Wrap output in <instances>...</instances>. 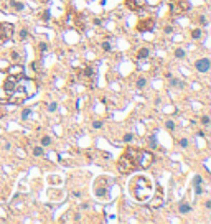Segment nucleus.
<instances>
[{"label":"nucleus","mask_w":211,"mask_h":224,"mask_svg":"<svg viewBox=\"0 0 211 224\" xmlns=\"http://www.w3.org/2000/svg\"><path fill=\"white\" fill-rule=\"evenodd\" d=\"M38 91V84L23 74L5 72L0 79V101L7 104H23L26 99L33 97Z\"/></svg>","instance_id":"obj_1"},{"label":"nucleus","mask_w":211,"mask_h":224,"mask_svg":"<svg viewBox=\"0 0 211 224\" xmlns=\"http://www.w3.org/2000/svg\"><path fill=\"white\" fill-rule=\"evenodd\" d=\"M129 188H130L132 196L137 201H142V203L149 201L152 194H153V183H152V180L149 176H142V175L135 176L130 181Z\"/></svg>","instance_id":"obj_2"},{"label":"nucleus","mask_w":211,"mask_h":224,"mask_svg":"<svg viewBox=\"0 0 211 224\" xmlns=\"http://www.w3.org/2000/svg\"><path fill=\"white\" fill-rule=\"evenodd\" d=\"M125 153L129 155V158L132 160V163L135 168H149L153 163V155L147 150H140V148H127Z\"/></svg>","instance_id":"obj_3"},{"label":"nucleus","mask_w":211,"mask_h":224,"mask_svg":"<svg viewBox=\"0 0 211 224\" xmlns=\"http://www.w3.org/2000/svg\"><path fill=\"white\" fill-rule=\"evenodd\" d=\"M117 168H119V171H120V173H124V175H127V173H132L134 170H137V168L134 166V163H132V160L129 158V155H127V153H124L122 157L119 158Z\"/></svg>","instance_id":"obj_4"},{"label":"nucleus","mask_w":211,"mask_h":224,"mask_svg":"<svg viewBox=\"0 0 211 224\" xmlns=\"http://www.w3.org/2000/svg\"><path fill=\"white\" fill-rule=\"evenodd\" d=\"M13 25L12 23H0V45L7 43L13 36Z\"/></svg>","instance_id":"obj_5"},{"label":"nucleus","mask_w":211,"mask_h":224,"mask_svg":"<svg viewBox=\"0 0 211 224\" xmlns=\"http://www.w3.org/2000/svg\"><path fill=\"white\" fill-rule=\"evenodd\" d=\"M188 10H190V3H188L186 0H178V2H173L170 5V12H171V15H175V17L188 12Z\"/></svg>","instance_id":"obj_6"},{"label":"nucleus","mask_w":211,"mask_h":224,"mask_svg":"<svg viewBox=\"0 0 211 224\" xmlns=\"http://www.w3.org/2000/svg\"><path fill=\"white\" fill-rule=\"evenodd\" d=\"M162 204H163V190L158 186L157 191H155V196H153V199H152V203H150V208L152 209H157Z\"/></svg>","instance_id":"obj_7"},{"label":"nucleus","mask_w":211,"mask_h":224,"mask_svg":"<svg viewBox=\"0 0 211 224\" xmlns=\"http://www.w3.org/2000/svg\"><path fill=\"white\" fill-rule=\"evenodd\" d=\"M127 7L130 8L132 12H140L144 10L145 5H147V0H125Z\"/></svg>","instance_id":"obj_8"},{"label":"nucleus","mask_w":211,"mask_h":224,"mask_svg":"<svg viewBox=\"0 0 211 224\" xmlns=\"http://www.w3.org/2000/svg\"><path fill=\"white\" fill-rule=\"evenodd\" d=\"M94 74H96V72H94V69H92L91 66H86L83 71H78V76L83 79V81H86V82H91L92 79H94Z\"/></svg>","instance_id":"obj_9"},{"label":"nucleus","mask_w":211,"mask_h":224,"mask_svg":"<svg viewBox=\"0 0 211 224\" xmlns=\"http://www.w3.org/2000/svg\"><path fill=\"white\" fill-rule=\"evenodd\" d=\"M195 68H196V71H200V72H208L210 68H211L210 59L208 58H200L196 63H195Z\"/></svg>","instance_id":"obj_10"},{"label":"nucleus","mask_w":211,"mask_h":224,"mask_svg":"<svg viewBox=\"0 0 211 224\" xmlns=\"http://www.w3.org/2000/svg\"><path fill=\"white\" fill-rule=\"evenodd\" d=\"M152 28H153V20L152 18L142 20V21L138 23V30H140V32H150Z\"/></svg>","instance_id":"obj_11"},{"label":"nucleus","mask_w":211,"mask_h":224,"mask_svg":"<svg viewBox=\"0 0 211 224\" xmlns=\"http://www.w3.org/2000/svg\"><path fill=\"white\" fill-rule=\"evenodd\" d=\"M10 8H12V12H22L25 8V5L18 0H10Z\"/></svg>","instance_id":"obj_12"},{"label":"nucleus","mask_w":211,"mask_h":224,"mask_svg":"<svg viewBox=\"0 0 211 224\" xmlns=\"http://www.w3.org/2000/svg\"><path fill=\"white\" fill-rule=\"evenodd\" d=\"M178 211H180L181 214H188V213L191 211L190 203H186V201H181V203H180V206H178Z\"/></svg>","instance_id":"obj_13"},{"label":"nucleus","mask_w":211,"mask_h":224,"mask_svg":"<svg viewBox=\"0 0 211 224\" xmlns=\"http://www.w3.org/2000/svg\"><path fill=\"white\" fill-rule=\"evenodd\" d=\"M7 72H8V74H23V66L15 64V66H12Z\"/></svg>","instance_id":"obj_14"},{"label":"nucleus","mask_w":211,"mask_h":224,"mask_svg":"<svg viewBox=\"0 0 211 224\" xmlns=\"http://www.w3.org/2000/svg\"><path fill=\"white\" fill-rule=\"evenodd\" d=\"M147 56H149V50H147V48H142V50L137 53V59H145Z\"/></svg>","instance_id":"obj_15"},{"label":"nucleus","mask_w":211,"mask_h":224,"mask_svg":"<svg viewBox=\"0 0 211 224\" xmlns=\"http://www.w3.org/2000/svg\"><path fill=\"white\" fill-rule=\"evenodd\" d=\"M33 155H35V157H43V155H45L43 147H35V148H33Z\"/></svg>","instance_id":"obj_16"},{"label":"nucleus","mask_w":211,"mask_h":224,"mask_svg":"<svg viewBox=\"0 0 211 224\" xmlns=\"http://www.w3.org/2000/svg\"><path fill=\"white\" fill-rule=\"evenodd\" d=\"M191 36H193V38H195V40H200V38H201V36H203V32H201L200 28H195V30L191 32Z\"/></svg>","instance_id":"obj_17"},{"label":"nucleus","mask_w":211,"mask_h":224,"mask_svg":"<svg viewBox=\"0 0 211 224\" xmlns=\"http://www.w3.org/2000/svg\"><path fill=\"white\" fill-rule=\"evenodd\" d=\"M175 58H178V59L185 58V50H181V48H178V50H175Z\"/></svg>","instance_id":"obj_18"},{"label":"nucleus","mask_w":211,"mask_h":224,"mask_svg":"<svg viewBox=\"0 0 211 224\" xmlns=\"http://www.w3.org/2000/svg\"><path fill=\"white\" fill-rule=\"evenodd\" d=\"M165 127H167L170 132H173L175 130V122H173V120H167V122H165Z\"/></svg>","instance_id":"obj_19"},{"label":"nucleus","mask_w":211,"mask_h":224,"mask_svg":"<svg viewBox=\"0 0 211 224\" xmlns=\"http://www.w3.org/2000/svg\"><path fill=\"white\" fill-rule=\"evenodd\" d=\"M96 194H97L99 198H104V196H107V190H106V188H99V190L96 191Z\"/></svg>","instance_id":"obj_20"},{"label":"nucleus","mask_w":211,"mask_h":224,"mask_svg":"<svg viewBox=\"0 0 211 224\" xmlns=\"http://www.w3.org/2000/svg\"><path fill=\"white\" fill-rule=\"evenodd\" d=\"M50 144H51V138H50V137H43V138H41V147H48Z\"/></svg>","instance_id":"obj_21"},{"label":"nucleus","mask_w":211,"mask_h":224,"mask_svg":"<svg viewBox=\"0 0 211 224\" xmlns=\"http://www.w3.org/2000/svg\"><path fill=\"white\" fill-rule=\"evenodd\" d=\"M102 50H104V51H111L112 50L111 43H109V41H104V43H102Z\"/></svg>","instance_id":"obj_22"},{"label":"nucleus","mask_w":211,"mask_h":224,"mask_svg":"<svg viewBox=\"0 0 211 224\" xmlns=\"http://www.w3.org/2000/svg\"><path fill=\"white\" fill-rule=\"evenodd\" d=\"M201 124H203L204 127H208V125H210V117H208V115H203V117H201Z\"/></svg>","instance_id":"obj_23"},{"label":"nucleus","mask_w":211,"mask_h":224,"mask_svg":"<svg viewBox=\"0 0 211 224\" xmlns=\"http://www.w3.org/2000/svg\"><path fill=\"white\" fill-rule=\"evenodd\" d=\"M56 109H58V104H56V102H51V104L48 105V111L50 112H54Z\"/></svg>","instance_id":"obj_24"},{"label":"nucleus","mask_w":211,"mask_h":224,"mask_svg":"<svg viewBox=\"0 0 211 224\" xmlns=\"http://www.w3.org/2000/svg\"><path fill=\"white\" fill-rule=\"evenodd\" d=\"M38 50H40L41 53H45L46 50H48V45H46V43H40V45H38Z\"/></svg>","instance_id":"obj_25"},{"label":"nucleus","mask_w":211,"mask_h":224,"mask_svg":"<svg viewBox=\"0 0 211 224\" xmlns=\"http://www.w3.org/2000/svg\"><path fill=\"white\" fill-rule=\"evenodd\" d=\"M26 36H28V30H26V28H23V30L20 32V38H22V40H25Z\"/></svg>","instance_id":"obj_26"},{"label":"nucleus","mask_w":211,"mask_h":224,"mask_svg":"<svg viewBox=\"0 0 211 224\" xmlns=\"http://www.w3.org/2000/svg\"><path fill=\"white\" fill-rule=\"evenodd\" d=\"M50 15H51L50 10H45V12H43V21H48V20H50Z\"/></svg>","instance_id":"obj_27"},{"label":"nucleus","mask_w":211,"mask_h":224,"mask_svg":"<svg viewBox=\"0 0 211 224\" xmlns=\"http://www.w3.org/2000/svg\"><path fill=\"white\" fill-rule=\"evenodd\" d=\"M132 140H134V135H132V133L124 135V142H127V144H129V142H132Z\"/></svg>","instance_id":"obj_28"},{"label":"nucleus","mask_w":211,"mask_h":224,"mask_svg":"<svg viewBox=\"0 0 211 224\" xmlns=\"http://www.w3.org/2000/svg\"><path fill=\"white\" fill-rule=\"evenodd\" d=\"M180 147L186 148V147H188V138H181V140H180Z\"/></svg>","instance_id":"obj_29"},{"label":"nucleus","mask_w":211,"mask_h":224,"mask_svg":"<svg viewBox=\"0 0 211 224\" xmlns=\"http://www.w3.org/2000/svg\"><path fill=\"white\" fill-rule=\"evenodd\" d=\"M92 127H94V129H101V127H102V122L96 120V122H92Z\"/></svg>","instance_id":"obj_30"},{"label":"nucleus","mask_w":211,"mask_h":224,"mask_svg":"<svg viewBox=\"0 0 211 224\" xmlns=\"http://www.w3.org/2000/svg\"><path fill=\"white\" fill-rule=\"evenodd\" d=\"M201 181H203V180H201V176H195V180H193L195 186H196V184H201Z\"/></svg>","instance_id":"obj_31"},{"label":"nucleus","mask_w":211,"mask_h":224,"mask_svg":"<svg viewBox=\"0 0 211 224\" xmlns=\"http://www.w3.org/2000/svg\"><path fill=\"white\" fill-rule=\"evenodd\" d=\"M145 84H147V81H145V79H138V82H137L138 87H144Z\"/></svg>","instance_id":"obj_32"},{"label":"nucleus","mask_w":211,"mask_h":224,"mask_svg":"<svg viewBox=\"0 0 211 224\" xmlns=\"http://www.w3.org/2000/svg\"><path fill=\"white\" fill-rule=\"evenodd\" d=\"M28 115H30V109H26V111H23V114H22V119L25 120V119L28 117Z\"/></svg>","instance_id":"obj_33"},{"label":"nucleus","mask_w":211,"mask_h":224,"mask_svg":"<svg viewBox=\"0 0 211 224\" xmlns=\"http://www.w3.org/2000/svg\"><path fill=\"white\" fill-rule=\"evenodd\" d=\"M171 86H181V82H180V81H178V79L171 78Z\"/></svg>","instance_id":"obj_34"},{"label":"nucleus","mask_w":211,"mask_h":224,"mask_svg":"<svg viewBox=\"0 0 211 224\" xmlns=\"http://www.w3.org/2000/svg\"><path fill=\"white\" fill-rule=\"evenodd\" d=\"M12 59H18V53L17 51H12Z\"/></svg>","instance_id":"obj_35"},{"label":"nucleus","mask_w":211,"mask_h":224,"mask_svg":"<svg viewBox=\"0 0 211 224\" xmlns=\"http://www.w3.org/2000/svg\"><path fill=\"white\" fill-rule=\"evenodd\" d=\"M204 206H206V208L210 209V208H211V201H204Z\"/></svg>","instance_id":"obj_36"},{"label":"nucleus","mask_w":211,"mask_h":224,"mask_svg":"<svg viewBox=\"0 0 211 224\" xmlns=\"http://www.w3.org/2000/svg\"><path fill=\"white\" fill-rule=\"evenodd\" d=\"M41 2H46V0H41Z\"/></svg>","instance_id":"obj_37"}]
</instances>
